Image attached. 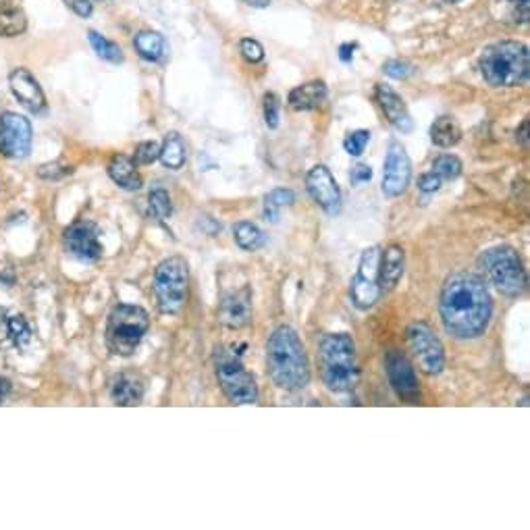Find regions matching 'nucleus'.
<instances>
[{
  "mask_svg": "<svg viewBox=\"0 0 530 530\" xmlns=\"http://www.w3.org/2000/svg\"><path fill=\"white\" fill-rule=\"evenodd\" d=\"M441 321L458 339L481 337L493 314V300L481 275L460 271L447 277L439 298Z\"/></svg>",
  "mask_w": 530,
  "mask_h": 530,
  "instance_id": "nucleus-1",
  "label": "nucleus"
},
{
  "mask_svg": "<svg viewBox=\"0 0 530 530\" xmlns=\"http://www.w3.org/2000/svg\"><path fill=\"white\" fill-rule=\"evenodd\" d=\"M269 377L279 389L300 391L310 383V362L300 335L289 325L273 331L267 343Z\"/></svg>",
  "mask_w": 530,
  "mask_h": 530,
  "instance_id": "nucleus-2",
  "label": "nucleus"
},
{
  "mask_svg": "<svg viewBox=\"0 0 530 530\" xmlns=\"http://www.w3.org/2000/svg\"><path fill=\"white\" fill-rule=\"evenodd\" d=\"M318 366L325 387L333 393H348L360 381L356 343L348 333H327L318 343Z\"/></svg>",
  "mask_w": 530,
  "mask_h": 530,
  "instance_id": "nucleus-3",
  "label": "nucleus"
},
{
  "mask_svg": "<svg viewBox=\"0 0 530 530\" xmlns=\"http://www.w3.org/2000/svg\"><path fill=\"white\" fill-rule=\"evenodd\" d=\"M481 73L493 88H516L528 82V48L516 40H503L485 48Z\"/></svg>",
  "mask_w": 530,
  "mask_h": 530,
  "instance_id": "nucleus-4",
  "label": "nucleus"
},
{
  "mask_svg": "<svg viewBox=\"0 0 530 530\" xmlns=\"http://www.w3.org/2000/svg\"><path fill=\"white\" fill-rule=\"evenodd\" d=\"M150 329V316L142 306L119 304L111 310L106 323V346L115 356H131Z\"/></svg>",
  "mask_w": 530,
  "mask_h": 530,
  "instance_id": "nucleus-5",
  "label": "nucleus"
},
{
  "mask_svg": "<svg viewBox=\"0 0 530 530\" xmlns=\"http://www.w3.org/2000/svg\"><path fill=\"white\" fill-rule=\"evenodd\" d=\"M154 296L163 314H179L188 302L190 267L185 258L171 256L158 264L154 271Z\"/></svg>",
  "mask_w": 530,
  "mask_h": 530,
  "instance_id": "nucleus-6",
  "label": "nucleus"
},
{
  "mask_svg": "<svg viewBox=\"0 0 530 530\" xmlns=\"http://www.w3.org/2000/svg\"><path fill=\"white\" fill-rule=\"evenodd\" d=\"M481 264L499 294L516 298L526 291L528 277L524 271V264L520 254L512 246L489 248L481 256Z\"/></svg>",
  "mask_w": 530,
  "mask_h": 530,
  "instance_id": "nucleus-7",
  "label": "nucleus"
},
{
  "mask_svg": "<svg viewBox=\"0 0 530 530\" xmlns=\"http://www.w3.org/2000/svg\"><path fill=\"white\" fill-rule=\"evenodd\" d=\"M215 373L227 400L235 406H248L258 402V385L252 373L235 354L219 348L215 352Z\"/></svg>",
  "mask_w": 530,
  "mask_h": 530,
  "instance_id": "nucleus-8",
  "label": "nucleus"
},
{
  "mask_svg": "<svg viewBox=\"0 0 530 530\" xmlns=\"http://www.w3.org/2000/svg\"><path fill=\"white\" fill-rule=\"evenodd\" d=\"M379 256L381 250L377 246L364 250L358 271L350 281L352 304L362 312L375 308L383 296V291L379 287Z\"/></svg>",
  "mask_w": 530,
  "mask_h": 530,
  "instance_id": "nucleus-9",
  "label": "nucleus"
},
{
  "mask_svg": "<svg viewBox=\"0 0 530 530\" xmlns=\"http://www.w3.org/2000/svg\"><path fill=\"white\" fill-rule=\"evenodd\" d=\"M406 341L422 373H427L431 377L441 375V370L445 368V350L441 339L431 329V325L422 321L412 323L406 329Z\"/></svg>",
  "mask_w": 530,
  "mask_h": 530,
  "instance_id": "nucleus-10",
  "label": "nucleus"
},
{
  "mask_svg": "<svg viewBox=\"0 0 530 530\" xmlns=\"http://www.w3.org/2000/svg\"><path fill=\"white\" fill-rule=\"evenodd\" d=\"M63 246L67 256L77 262H96L100 260L104 248L100 242V229L92 221H75L63 233Z\"/></svg>",
  "mask_w": 530,
  "mask_h": 530,
  "instance_id": "nucleus-11",
  "label": "nucleus"
},
{
  "mask_svg": "<svg viewBox=\"0 0 530 530\" xmlns=\"http://www.w3.org/2000/svg\"><path fill=\"white\" fill-rule=\"evenodd\" d=\"M34 131L28 117L5 111L0 113V154L25 158L32 150Z\"/></svg>",
  "mask_w": 530,
  "mask_h": 530,
  "instance_id": "nucleus-12",
  "label": "nucleus"
},
{
  "mask_svg": "<svg viewBox=\"0 0 530 530\" xmlns=\"http://www.w3.org/2000/svg\"><path fill=\"white\" fill-rule=\"evenodd\" d=\"M385 370L389 377V385L393 387L395 395L406 404L420 402V385L414 373V366L408 356L400 350H389L385 354Z\"/></svg>",
  "mask_w": 530,
  "mask_h": 530,
  "instance_id": "nucleus-13",
  "label": "nucleus"
},
{
  "mask_svg": "<svg viewBox=\"0 0 530 530\" xmlns=\"http://www.w3.org/2000/svg\"><path fill=\"white\" fill-rule=\"evenodd\" d=\"M412 179V163L406 148L400 142H391L385 158V169H383V185L381 190L387 198L402 196Z\"/></svg>",
  "mask_w": 530,
  "mask_h": 530,
  "instance_id": "nucleus-14",
  "label": "nucleus"
},
{
  "mask_svg": "<svg viewBox=\"0 0 530 530\" xmlns=\"http://www.w3.org/2000/svg\"><path fill=\"white\" fill-rule=\"evenodd\" d=\"M306 190L310 198L321 206L327 215H337L341 210V190L333 173L325 165H316L306 175Z\"/></svg>",
  "mask_w": 530,
  "mask_h": 530,
  "instance_id": "nucleus-15",
  "label": "nucleus"
},
{
  "mask_svg": "<svg viewBox=\"0 0 530 530\" xmlns=\"http://www.w3.org/2000/svg\"><path fill=\"white\" fill-rule=\"evenodd\" d=\"M219 321L227 329H244L252 321V289L246 285L242 289L229 291L219 304Z\"/></svg>",
  "mask_w": 530,
  "mask_h": 530,
  "instance_id": "nucleus-16",
  "label": "nucleus"
},
{
  "mask_svg": "<svg viewBox=\"0 0 530 530\" xmlns=\"http://www.w3.org/2000/svg\"><path fill=\"white\" fill-rule=\"evenodd\" d=\"M9 88L17 102L25 106L30 113H42L46 109V96L38 79L32 75L30 69L17 67L9 73Z\"/></svg>",
  "mask_w": 530,
  "mask_h": 530,
  "instance_id": "nucleus-17",
  "label": "nucleus"
},
{
  "mask_svg": "<svg viewBox=\"0 0 530 530\" xmlns=\"http://www.w3.org/2000/svg\"><path fill=\"white\" fill-rule=\"evenodd\" d=\"M375 98L381 106L383 115L387 117V121L397 131H402V134H410V131L414 129V121H412V115L408 111L404 98L397 94L391 86H385V84H377Z\"/></svg>",
  "mask_w": 530,
  "mask_h": 530,
  "instance_id": "nucleus-18",
  "label": "nucleus"
},
{
  "mask_svg": "<svg viewBox=\"0 0 530 530\" xmlns=\"http://www.w3.org/2000/svg\"><path fill=\"white\" fill-rule=\"evenodd\" d=\"M406 267V254L404 248L397 244H389L385 252L379 256V287L385 291H391L397 283H400Z\"/></svg>",
  "mask_w": 530,
  "mask_h": 530,
  "instance_id": "nucleus-19",
  "label": "nucleus"
},
{
  "mask_svg": "<svg viewBox=\"0 0 530 530\" xmlns=\"http://www.w3.org/2000/svg\"><path fill=\"white\" fill-rule=\"evenodd\" d=\"M109 395L115 406H138L144 397V383L131 373H121L111 381Z\"/></svg>",
  "mask_w": 530,
  "mask_h": 530,
  "instance_id": "nucleus-20",
  "label": "nucleus"
},
{
  "mask_svg": "<svg viewBox=\"0 0 530 530\" xmlns=\"http://www.w3.org/2000/svg\"><path fill=\"white\" fill-rule=\"evenodd\" d=\"M327 86L321 79H314V82L302 84L298 88H294L287 96V104L291 106L294 111H312L318 109L325 100H327Z\"/></svg>",
  "mask_w": 530,
  "mask_h": 530,
  "instance_id": "nucleus-21",
  "label": "nucleus"
},
{
  "mask_svg": "<svg viewBox=\"0 0 530 530\" xmlns=\"http://www.w3.org/2000/svg\"><path fill=\"white\" fill-rule=\"evenodd\" d=\"M109 177L127 192H136L142 188V175L134 158L125 154H115L109 163Z\"/></svg>",
  "mask_w": 530,
  "mask_h": 530,
  "instance_id": "nucleus-22",
  "label": "nucleus"
},
{
  "mask_svg": "<svg viewBox=\"0 0 530 530\" xmlns=\"http://www.w3.org/2000/svg\"><path fill=\"white\" fill-rule=\"evenodd\" d=\"M134 48H136L138 55L144 61H148V63L163 61L167 57V52H169V46H167L165 36L158 34V32H150V30L136 34Z\"/></svg>",
  "mask_w": 530,
  "mask_h": 530,
  "instance_id": "nucleus-23",
  "label": "nucleus"
},
{
  "mask_svg": "<svg viewBox=\"0 0 530 530\" xmlns=\"http://www.w3.org/2000/svg\"><path fill=\"white\" fill-rule=\"evenodd\" d=\"M158 161L163 163L165 169L179 171L185 161H188V146H185L183 138L177 134V131H171V134L165 136L161 152H158Z\"/></svg>",
  "mask_w": 530,
  "mask_h": 530,
  "instance_id": "nucleus-24",
  "label": "nucleus"
},
{
  "mask_svg": "<svg viewBox=\"0 0 530 530\" xmlns=\"http://www.w3.org/2000/svg\"><path fill=\"white\" fill-rule=\"evenodd\" d=\"M429 136L437 148H452L462 140V127L454 117L443 115L431 125Z\"/></svg>",
  "mask_w": 530,
  "mask_h": 530,
  "instance_id": "nucleus-25",
  "label": "nucleus"
},
{
  "mask_svg": "<svg viewBox=\"0 0 530 530\" xmlns=\"http://www.w3.org/2000/svg\"><path fill=\"white\" fill-rule=\"evenodd\" d=\"M233 240L242 250L256 252L267 244V235H264V231L258 225L250 221H240L233 225Z\"/></svg>",
  "mask_w": 530,
  "mask_h": 530,
  "instance_id": "nucleus-26",
  "label": "nucleus"
},
{
  "mask_svg": "<svg viewBox=\"0 0 530 530\" xmlns=\"http://www.w3.org/2000/svg\"><path fill=\"white\" fill-rule=\"evenodd\" d=\"M28 30V17L21 9H0V38H17Z\"/></svg>",
  "mask_w": 530,
  "mask_h": 530,
  "instance_id": "nucleus-27",
  "label": "nucleus"
},
{
  "mask_svg": "<svg viewBox=\"0 0 530 530\" xmlns=\"http://www.w3.org/2000/svg\"><path fill=\"white\" fill-rule=\"evenodd\" d=\"M294 202H296V194L291 190L277 188V190L269 192L267 196H264V219L271 221V223H277L281 210L285 206H291Z\"/></svg>",
  "mask_w": 530,
  "mask_h": 530,
  "instance_id": "nucleus-28",
  "label": "nucleus"
},
{
  "mask_svg": "<svg viewBox=\"0 0 530 530\" xmlns=\"http://www.w3.org/2000/svg\"><path fill=\"white\" fill-rule=\"evenodd\" d=\"M88 40H90V46L94 48V52L102 61H109V63H115V65L123 63L125 57H123V50H121V46L117 42L109 40V38L94 32V30L88 32Z\"/></svg>",
  "mask_w": 530,
  "mask_h": 530,
  "instance_id": "nucleus-29",
  "label": "nucleus"
},
{
  "mask_svg": "<svg viewBox=\"0 0 530 530\" xmlns=\"http://www.w3.org/2000/svg\"><path fill=\"white\" fill-rule=\"evenodd\" d=\"M435 175H439L443 181H454L462 175V161L454 154H441L433 161Z\"/></svg>",
  "mask_w": 530,
  "mask_h": 530,
  "instance_id": "nucleus-30",
  "label": "nucleus"
},
{
  "mask_svg": "<svg viewBox=\"0 0 530 530\" xmlns=\"http://www.w3.org/2000/svg\"><path fill=\"white\" fill-rule=\"evenodd\" d=\"M148 208H150V215L156 219V221H165L171 217L173 212V204H171V196L167 190L163 188H156L150 192L148 196Z\"/></svg>",
  "mask_w": 530,
  "mask_h": 530,
  "instance_id": "nucleus-31",
  "label": "nucleus"
},
{
  "mask_svg": "<svg viewBox=\"0 0 530 530\" xmlns=\"http://www.w3.org/2000/svg\"><path fill=\"white\" fill-rule=\"evenodd\" d=\"M262 113H264V123L269 129L279 127V115H281V100L275 92H267L262 98Z\"/></svg>",
  "mask_w": 530,
  "mask_h": 530,
  "instance_id": "nucleus-32",
  "label": "nucleus"
},
{
  "mask_svg": "<svg viewBox=\"0 0 530 530\" xmlns=\"http://www.w3.org/2000/svg\"><path fill=\"white\" fill-rule=\"evenodd\" d=\"M7 331H9V337L15 341V346H25L32 339V331H30V325L28 321H25L23 316H13L9 318L7 323Z\"/></svg>",
  "mask_w": 530,
  "mask_h": 530,
  "instance_id": "nucleus-33",
  "label": "nucleus"
},
{
  "mask_svg": "<svg viewBox=\"0 0 530 530\" xmlns=\"http://www.w3.org/2000/svg\"><path fill=\"white\" fill-rule=\"evenodd\" d=\"M368 142H370V131L368 129H356V131H350L346 140H343V148H346V152L350 156H360L364 152V148L368 146Z\"/></svg>",
  "mask_w": 530,
  "mask_h": 530,
  "instance_id": "nucleus-34",
  "label": "nucleus"
},
{
  "mask_svg": "<svg viewBox=\"0 0 530 530\" xmlns=\"http://www.w3.org/2000/svg\"><path fill=\"white\" fill-rule=\"evenodd\" d=\"M158 152H161V146H158L154 140H148L138 144L136 154L131 158H134L136 165H152L154 161H158Z\"/></svg>",
  "mask_w": 530,
  "mask_h": 530,
  "instance_id": "nucleus-35",
  "label": "nucleus"
},
{
  "mask_svg": "<svg viewBox=\"0 0 530 530\" xmlns=\"http://www.w3.org/2000/svg\"><path fill=\"white\" fill-rule=\"evenodd\" d=\"M414 65L404 59H391L383 65V73L389 75L391 79H408L414 73Z\"/></svg>",
  "mask_w": 530,
  "mask_h": 530,
  "instance_id": "nucleus-36",
  "label": "nucleus"
},
{
  "mask_svg": "<svg viewBox=\"0 0 530 530\" xmlns=\"http://www.w3.org/2000/svg\"><path fill=\"white\" fill-rule=\"evenodd\" d=\"M240 52L242 57L248 61V63H260L264 59V48L258 40H252V38H244L240 42Z\"/></svg>",
  "mask_w": 530,
  "mask_h": 530,
  "instance_id": "nucleus-37",
  "label": "nucleus"
},
{
  "mask_svg": "<svg viewBox=\"0 0 530 530\" xmlns=\"http://www.w3.org/2000/svg\"><path fill=\"white\" fill-rule=\"evenodd\" d=\"M441 185H443V179H441L439 175H435L433 171H429V173H424V175L420 177V181H418V190H420L422 194H435V192L441 190Z\"/></svg>",
  "mask_w": 530,
  "mask_h": 530,
  "instance_id": "nucleus-38",
  "label": "nucleus"
},
{
  "mask_svg": "<svg viewBox=\"0 0 530 530\" xmlns=\"http://www.w3.org/2000/svg\"><path fill=\"white\" fill-rule=\"evenodd\" d=\"M63 3L77 15V17H82V19H88L92 13H94V5H92V0H63Z\"/></svg>",
  "mask_w": 530,
  "mask_h": 530,
  "instance_id": "nucleus-39",
  "label": "nucleus"
},
{
  "mask_svg": "<svg viewBox=\"0 0 530 530\" xmlns=\"http://www.w3.org/2000/svg\"><path fill=\"white\" fill-rule=\"evenodd\" d=\"M59 163H50V165H42L40 167V171H38V175L42 177V179H61V177H65V175H69L73 169H63V171H59Z\"/></svg>",
  "mask_w": 530,
  "mask_h": 530,
  "instance_id": "nucleus-40",
  "label": "nucleus"
},
{
  "mask_svg": "<svg viewBox=\"0 0 530 530\" xmlns=\"http://www.w3.org/2000/svg\"><path fill=\"white\" fill-rule=\"evenodd\" d=\"M350 179H352V183H368L370 179H373V169H370L368 165H356L354 169H352V175H350Z\"/></svg>",
  "mask_w": 530,
  "mask_h": 530,
  "instance_id": "nucleus-41",
  "label": "nucleus"
},
{
  "mask_svg": "<svg viewBox=\"0 0 530 530\" xmlns=\"http://www.w3.org/2000/svg\"><path fill=\"white\" fill-rule=\"evenodd\" d=\"M11 393V381L5 379V377H0V404L5 402V397Z\"/></svg>",
  "mask_w": 530,
  "mask_h": 530,
  "instance_id": "nucleus-42",
  "label": "nucleus"
},
{
  "mask_svg": "<svg viewBox=\"0 0 530 530\" xmlns=\"http://www.w3.org/2000/svg\"><path fill=\"white\" fill-rule=\"evenodd\" d=\"M516 136H518V140H520V144H522V146H526V144H528V121H526V119L522 121L520 129L516 131Z\"/></svg>",
  "mask_w": 530,
  "mask_h": 530,
  "instance_id": "nucleus-43",
  "label": "nucleus"
},
{
  "mask_svg": "<svg viewBox=\"0 0 530 530\" xmlns=\"http://www.w3.org/2000/svg\"><path fill=\"white\" fill-rule=\"evenodd\" d=\"M350 50H354V46H352V44H346V46H341V61H343V63H348V61H352V57H354V52H350Z\"/></svg>",
  "mask_w": 530,
  "mask_h": 530,
  "instance_id": "nucleus-44",
  "label": "nucleus"
},
{
  "mask_svg": "<svg viewBox=\"0 0 530 530\" xmlns=\"http://www.w3.org/2000/svg\"><path fill=\"white\" fill-rule=\"evenodd\" d=\"M244 3L254 7V9H264V7L271 5V0H244Z\"/></svg>",
  "mask_w": 530,
  "mask_h": 530,
  "instance_id": "nucleus-45",
  "label": "nucleus"
},
{
  "mask_svg": "<svg viewBox=\"0 0 530 530\" xmlns=\"http://www.w3.org/2000/svg\"><path fill=\"white\" fill-rule=\"evenodd\" d=\"M508 3H512V5H518V7H522V9H526V11H528V3H530V0H508Z\"/></svg>",
  "mask_w": 530,
  "mask_h": 530,
  "instance_id": "nucleus-46",
  "label": "nucleus"
},
{
  "mask_svg": "<svg viewBox=\"0 0 530 530\" xmlns=\"http://www.w3.org/2000/svg\"><path fill=\"white\" fill-rule=\"evenodd\" d=\"M9 3H11V0H0V9H5Z\"/></svg>",
  "mask_w": 530,
  "mask_h": 530,
  "instance_id": "nucleus-47",
  "label": "nucleus"
},
{
  "mask_svg": "<svg viewBox=\"0 0 530 530\" xmlns=\"http://www.w3.org/2000/svg\"><path fill=\"white\" fill-rule=\"evenodd\" d=\"M445 3H460V0H445Z\"/></svg>",
  "mask_w": 530,
  "mask_h": 530,
  "instance_id": "nucleus-48",
  "label": "nucleus"
}]
</instances>
